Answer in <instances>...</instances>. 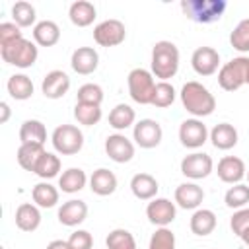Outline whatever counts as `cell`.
Returning a JSON list of instances; mask_svg holds the SVG:
<instances>
[{
    "label": "cell",
    "instance_id": "obj_40",
    "mask_svg": "<svg viewBox=\"0 0 249 249\" xmlns=\"http://www.w3.org/2000/svg\"><path fill=\"white\" fill-rule=\"evenodd\" d=\"M76 101L78 103H91V105H101L103 101V89L97 84H84L78 88L76 93Z\"/></svg>",
    "mask_w": 249,
    "mask_h": 249
},
{
    "label": "cell",
    "instance_id": "obj_41",
    "mask_svg": "<svg viewBox=\"0 0 249 249\" xmlns=\"http://www.w3.org/2000/svg\"><path fill=\"white\" fill-rule=\"evenodd\" d=\"M148 249H175V233L169 228H158L150 237Z\"/></svg>",
    "mask_w": 249,
    "mask_h": 249
},
{
    "label": "cell",
    "instance_id": "obj_21",
    "mask_svg": "<svg viewBox=\"0 0 249 249\" xmlns=\"http://www.w3.org/2000/svg\"><path fill=\"white\" fill-rule=\"evenodd\" d=\"M158 189H160V185H158L156 177L150 175V173H136L130 179V191H132V195L138 200H152V198H156Z\"/></svg>",
    "mask_w": 249,
    "mask_h": 249
},
{
    "label": "cell",
    "instance_id": "obj_15",
    "mask_svg": "<svg viewBox=\"0 0 249 249\" xmlns=\"http://www.w3.org/2000/svg\"><path fill=\"white\" fill-rule=\"evenodd\" d=\"M70 89V78L62 70H51L41 82V91L47 99H60Z\"/></svg>",
    "mask_w": 249,
    "mask_h": 249
},
{
    "label": "cell",
    "instance_id": "obj_3",
    "mask_svg": "<svg viewBox=\"0 0 249 249\" xmlns=\"http://www.w3.org/2000/svg\"><path fill=\"white\" fill-rule=\"evenodd\" d=\"M0 56L6 64H12L16 68H29L37 62L39 49L33 41L21 37L18 41H12V43L0 47Z\"/></svg>",
    "mask_w": 249,
    "mask_h": 249
},
{
    "label": "cell",
    "instance_id": "obj_8",
    "mask_svg": "<svg viewBox=\"0 0 249 249\" xmlns=\"http://www.w3.org/2000/svg\"><path fill=\"white\" fill-rule=\"evenodd\" d=\"M126 39V27L121 19H105L93 27V41L99 47H117Z\"/></svg>",
    "mask_w": 249,
    "mask_h": 249
},
{
    "label": "cell",
    "instance_id": "obj_28",
    "mask_svg": "<svg viewBox=\"0 0 249 249\" xmlns=\"http://www.w3.org/2000/svg\"><path fill=\"white\" fill-rule=\"evenodd\" d=\"M88 183V177H86V171L80 169V167H68L66 171H62V175L58 177V187L62 193H68V195H74L78 191H82Z\"/></svg>",
    "mask_w": 249,
    "mask_h": 249
},
{
    "label": "cell",
    "instance_id": "obj_33",
    "mask_svg": "<svg viewBox=\"0 0 249 249\" xmlns=\"http://www.w3.org/2000/svg\"><path fill=\"white\" fill-rule=\"evenodd\" d=\"M101 105H91V103H78L74 105V119L84 124V126H93L101 121Z\"/></svg>",
    "mask_w": 249,
    "mask_h": 249
},
{
    "label": "cell",
    "instance_id": "obj_42",
    "mask_svg": "<svg viewBox=\"0 0 249 249\" xmlns=\"http://www.w3.org/2000/svg\"><path fill=\"white\" fill-rule=\"evenodd\" d=\"M230 228L231 231L239 237L245 230H249V208H239L233 212L231 220H230Z\"/></svg>",
    "mask_w": 249,
    "mask_h": 249
},
{
    "label": "cell",
    "instance_id": "obj_36",
    "mask_svg": "<svg viewBox=\"0 0 249 249\" xmlns=\"http://www.w3.org/2000/svg\"><path fill=\"white\" fill-rule=\"evenodd\" d=\"M224 202L228 208H245V204L249 202V185H243V183H237L233 187H230L224 195Z\"/></svg>",
    "mask_w": 249,
    "mask_h": 249
},
{
    "label": "cell",
    "instance_id": "obj_17",
    "mask_svg": "<svg viewBox=\"0 0 249 249\" xmlns=\"http://www.w3.org/2000/svg\"><path fill=\"white\" fill-rule=\"evenodd\" d=\"M70 66L76 74H82V76H88V74H93L99 66V54L93 47H78L74 53H72V58H70Z\"/></svg>",
    "mask_w": 249,
    "mask_h": 249
},
{
    "label": "cell",
    "instance_id": "obj_4",
    "mask_svg": "<svg viewBox=\"0 0 249 249\" xmlns=\"http://www.w3.org/2000/svg\"><path fill=\"white\" fill-rule=\"evenodd\" d=\"M224 0H183L181 10L183 14L196 21V23H214L218 21L226 12Z\"/></svg>",
    "mask_w": 249,
    "mask_h": 249
},
{
    "label": "cell",
    "instance_id": "obj_35",
    "mask_svg": "<svg viewBox=\"0 0 249 249\" xmlns=\"http://www.w3.org/2000/svg\"><path fill=\"white\" fill-rule=\"evenodd\" d=\"M58 171H60V158L53 152H45L33 173L41 179H53L58 175Z\"/></svg>",
    "mask_w": 249,
    "mask_h": 249
},
{
    "label": "cell",
    "instance_id": "obj_46",
    "mask_svg": "<svg viewBox=\"0 0 249 249\" xmlns=\"http://www.w3.org/2000/svg\"><path fill=\"white\" fill-rule=\"evenodd\" d=\"M47 249H70V245H68V241H62V239H53V241L47 245Z\"/></svg>",
    "mask_w": 249,
    "mask_h": 249
},
{
    "label": "cell",
    "instance_id": "obj_44",
    "mask_svg": "<svg viewBox=\"0 0 249 249\" xmlns=\"http://www.w3.org/2000/svg\"><path fill=\"white\" fill-rule=\"evenodd\" d=\"M21 37H23V35H21L19 27H18L14 21H4V23H0V47L8 45V43H12V41H18V39H21Z\"/></svg>",
    "mask_w": 249,
    "mask_h": 249
},
{
    "label": "cell",
    "instance_id": "obj_37",
    "mask_svg": "<svg viewBox=\"0 0 249 249\" xmlns=\"http://www.w3.org/2000/svg\"><path fill=\"white\" fill-rule=\"evenodd\" d=\"M105 245H107V249H136L134 235L123 228L109 231V235L105 237Z\"/></svg>",
    "mask_w": 249,
    "mask_h": 249
},
{
    "label": "cell",
    "instance_id": "obj_26",
    "mask_svg": "<svg viewBox=\"0 0 249 249\" xmlns=\"http://www.w3.org/2000/svg\"><path fill=\"white\" fill-rule=\"evenodd\" d=\"M189 226H191V231L195 235L204 237V235H208L216 230V214L208 208H196L191 216Z\"/></svg>",
    "mask_w": 249,
    "mask_h": 249
},
{
    "label": "cell",
    "instance_id": "obj_32",
    "mask_svg": "<svg viewBox=\"0 0 249 249\" xmlns=\"http://www.w3.org/2000/svg\"><path fill=\"white\" fill-rule=\"evenodd\" d=\"M134 119H136V113L130 105L126 103H119L111 109L109 113V124L115 128V130H124L128 126L134 124Z\"/></svg>",
    "mask_w": 249,
    "mask_h": 249
},
{
    "label": "cell",
    "instance_id": "obj_31",
    "mask_svg": "<svg viewBox=\"0 0 249 249\" xmlns=\"http://www.w3.org/2000/svg\"><path fill=\"white\" fill-rule=\"evenodd\" d=\"M31 198L39 208H53L58 202V189L47 181H41L31 189Z\"/></svg>",
    "mask_w": 249,
    "mask_h": 249
},
{
    "label": "cell",
    "instance_id": "obj_47",
    "mask_svg": "<svg viewBox=\"0 0 249 249\" xmlns=\"http://www.w3.org/2000/svg\"><path fill=\"white\" fill-rule=\"evenodd\" d=\"M245 177H247V181H249V169H247V173H245Z\"/></svg>",
    "mask_w": 249,
    "mask_h": 249
},
{
    "label": "cell",
    "instance_id": "obj_24",
    "mask_svg": "<svg viewBox=\"0 0 249 249\" xmlns=\"http://www.w3.org/2000/svg\"><path fill=\"white\" fill-rule=\"evenodd\" d=\"M33 41L39 47H54L60 41V27L53 19L37 21L33 27Z\"/></svg>",
    "mask_w": 249,
    "mask_h": 249
},
{
    "label": "cell",
    "instance_id": "obj_18",
    "mask_svg": "<svg viewBox=\"0 0 249 249\" xmlns=\"http://www.w3.org/2000/svg\"><path fill=\"white\" fill-rule=\"evenodd\" d=\"M86 216H88V204L80 198H70L62 202V206L58 208V222L68 228L80 226L86 220Z\"/></svg>",
    "mask_w": 249,
    "mask_h": 249
},
{
    "label": "cell",
    "instance_id": "obj_29",
    "mask_svg": "<svg viewBox=\"0 0 249 249\" xmlns=\"http://www.w3.org/2000/svg\"><path fill=\"white\" fill-rule=\"evenodd\" d=\"M19 140L21 144H45L47 140V128L37 119H27L19 126Z\"/></svg>",
    "mask_w": 249,
    "mask_h": 249
},
{
    "label": "cell",
    "instance_id": "obj_30",
    "mask_svg": "<svg viewBox=\"0 0 249 249\" xmlns=\"http://www.w3.org/2000/svg\"><path fill=\"white\" fill-rule=\"evenodd\" d=\"M6 88H8L10 97H14L16 101H25L33 95V82L25 74H12L8 78Z\"/></svg>",
    "mask_w": 249,
    "mask_h": 249
},
{
    "label": "cell",
    "instance_id": "obj_1",
    "mask_svg": "<svg viewBox=\"0 0 249 249\" xmlns=\"http://www.w3.org/2000/svg\"><path fill=\"white\" fill-rule=\"evenodd\" d=\"M181 103L187 109V113H191L195 119H202L214 113L216 109V99L210 93V89L206 86H202L200 82H187L181 88Z\"/></svg>",
    "mask_w": 249,
    "mask_h": 249
},
{
    "label": "cell",
    "instance_id": "obj_23",
    "mask_svg": "<svg viewBox=\"0 0 249 249\" xmlns=\"http://www.w3.org/2000/svg\"><path fill=\"white\" fill-rule=\"evenodd\" d=\"M16 226L21 231H35L41 226V212L37 204L23 202L16 208Z\"/></svg>",
    "mask_w": 249,
    "mask_h": 249
},
{
    "label": "cell",
    "instance_id": "obj_7",
    "mask_svg": "<svg viewBox=\"0 0 249 249\" xmlns=\"http://www.w3.org/2000/svg\"><path fill=\"white\" fill-rule=\"evenodd\" d=\"M249 74V56H237L220 66L218 70V84L226 91H235L243 84H247Z\"/></svg>",
    "mask_w": 249,
    "mask_h": 249
},
{
    "label": "cell",
    "instance_id": "obj_34",
    "mask_svg": "<svg viewBox=\"0 0 249 249\" xmlns=\"http://www.w3.org/2000/svg\"><path fill=\"white\" fill-rule=\"evenodd\" d=\"M12 18H14V23L18 27H31L37 19V12H35V6L25 2V0H19L12 6Z\"/></svg>",
    "mask_w": 249,
    "mask_h": 249
},
{
    "label": "cell",
    "instance_id": "obj_38",
    "mask_svg": "<svg viewBox=\"0 0 249 249\" xmlns=\"http://www.w3.org/2000/svg\"><path fill=\"white\" fill-rule=\"evenodd\" d=\"M230 45L239 53H249V18L241 19L233 27V31L230 35Z\"/></svg>",
    "mask_w": 249,
    "mask_h": 249
},
{
    "label": "cell",
    "instance_id": "obj_9",
    "mask_svg": "<svg viewBox=\"0 0 249 249\" xmlns=\"http://www.w3.org/2000/svg\"><path fill=\"white\" fill-rule=\"evenodd\" d=\"M161 138H163L161 124L154 119H140L132 128V140L144 150L160 146Z\"/></svg>",
    "mask_w": 249,
    "mask_h": 249
},
{
    "label": "cell",
    "instance_id": "obj_43",
    "mask_svg": "<svg viewBox=\"0 0 249 249\" xmlns=\"http://www.w3.org/2000/svg\"><path fill=\"white\" fill-rule=\"evenodd\" d=\"M68 245H70V249H91L93 247V237L86 230H76L74 233H70Z\"/></svg>",
    "mask_w": 249,
    "mask_h": 249
},
{
    "label": "cell",
    "instance_id": "obj_19",
    "mask_svg": "<svg viewBox=\"0 0 249 249\" xmlns=\"http://www.w3.org/2000/svg\"><path fill=\"white\" fill-rule=\"evenodd\" d=\"M204 200V191L196 183H181L175 189V202L185 210H196Z\"/></svg>",
    "mask_w": 249,
    "mask_h": 249
},
{
    "label": "cell",
    "instance_id": "obj_48",
    "mask_svg": "<svg viewBox=\"0 0 249 249\" xmlns=\"http://www.w3.org/2000/svg\"><path fill=\"white\" fill-rule=\"evenodd\" d=\"M247 86H249V74H247Z\"/></svg>",
    "mask_w": 249,
    "mask_h": 249
},
{
    "label": "cell",
    "instance_id": "obj_39",
    "mask_svg": "<svg viewBox=\"0 0 249 249\" xmlns=\"http://www.w3.org/2000/svg\"><path fill=\"white\" fill-rule=\"evenodd\" d=\"M175 101V88L169 82H158L152 97V105L158 109H165Z\"/></svg>",
    "mask_w": 249,
    "mask_h": 249
},
{
    "label": "cell",
    "instance_id": "obj_2",
    "mask_svg": "<svg viewBox=\"0 0 249 249\" xmlns=\"http://www.w3.org/2000/svg\"><path fill=\"white\" fill-rule=\"evenodd\" d=\"M179 70V49L171 41H158L152 49V74L161 82L173 78Z\"/></svg>",
    "mask_w": 249,
    "mask_h": 249
},
{
    "label": "cell",
    "instance_id": "obj_27",
    "mask_svg": "<svg viewBox=\"0 0 249 249\" xmlns=\"http://www.w3.org/2000/svg\"><path fill=\"white\" fill-rule=\"evenodd\" d=\"M45 152H47V150H45L43 144H21V146L18 148L16 158H18L19 167H23L25 171H31V173H33L35 167H37V163H39V160L43 158Z\"/></svg>",
    "mask_w": 249,
    "mask_h": 249
},
{
    "label": "cell",
    "instance_id": "obj_12",
    "mask_svg": "<svg viewBox=\"0 0 249 249\" xmlns=\"http://www.w3.org/2000/svg\"><path fill=\"white\" fill-rule=\"evenodd\" d=\"M105 154L115 163H126L134 158V144L124 134L115 132L105 138Z\"/></svg>",
    "mask_w": 249,
    "mask_h": 249
},
{
    "label": "cell",
    "instance_id": "obj_6",
    "mask_svg": "<svg viewBox=\"0 0 249 249\" xmlns=\"http://www.w3.org/2000/svg\"><path fill=\"white\" fill-rule=\"evenodd\" d=\"M51 142L56 154L74 156L84 148V132L76 124H58L51 134Z\"/></svg>",
    "mask_w": 249,
    "mask_h": 249
},
{
    "label": "cell",
    "instance_id": "obj_11",
    "mask_svg": "<svg viewBox=\"0 0 249 249\" xmlns=\"http://www.w3.org/2000/svg\"><path fill=\"white\" fill-rule=\"evenodd\" d=\"M212 169H214V161L204 152H193L181 160V173L193 181L208 177L212 173Z\"/></svg>",
    "mask_w": 249,
    "mask_h": 249
},
{
    "label": "cell",
    "instance_id": "obj_13",
    "mask_svg": "<svg viewBox=\"0 0 249 249\" xmlns=\"http://www.w3.org/2000/svg\"><path fill=\"white\" fill-rule=\"evenodd\" d=\"M175 214H177V208H175V202H171L169 198H152L146 206V216L148 220L158 226V228H167L173 220H175Z\"/></svg>",
    "mask_w": 249,
    "mask_h": 249
},
{
    "label": "cell",
    "instance_id": "obj_25",
    "mask_svg": "<svg viewBox=\"0 0 249 249\" xmlns=\"http://www.w3.org/2000/svg\"><path fill=\"white\" fill-rule=\"evenodd\" d=\"M208 138L216 150H231L237 144V130L230 123H220L210 130Z\"/></svg>",
    "mask_w": 249,
    "mask_h": 249
},
{
    "label": "cell",
    "instance_id": "obj_5",
    "mask_svg": "<svg viewBox=\"0 0 249 249\" xmlns=\"http://www.w3.org/2000/svg\"><path fill=\"white\" fill-rule=\"evenodd\" d=\"M126 84H128V93H130L132 101H136L140 105H152L156 82H154V74L150 70H146V68H132L128 72Z\"/></svg>",
    "mask_w": 249,
    "mask_h": 249
},
{
    "label": "cell",
    "instance_id": "obj_16",
    "mask_svg": "<svg viewBox=\"0 0 249 249\" xmlns=\"http://www.w3.org/2000/svg\"><path fill=\"white\" fill-rule=\"evenodd\" d=\"M216 173H218L220 181L230 183V185H237V183H241V179L245 177L247 167H245V163H243L241 158H237V156H224V158L218 161Z\"/></svg>",
    "mask_w": 249,
    "mask_h": 249
},
{
    "label": "cell",
    "instance_id": "obj_14",
    "mask_svg": "<svg viewBox=\"0 0 249 249\" xmlns=\"http://www.w3.org/2000/svg\"><path fill=\"white\" fill-rule=\"evenodd\" d=\"M191 66L198 76H212L220 68V54L212 47H198L191 56Z\"/></svg>",
    "mask_w": 249,
    "mask_h": 249
},
{
    "label": "cell",
    "instance_id": "obj_10",
    "mask_svg": "<svg viewBox=\"0 0 249 249\" xmlns=\"http://www.w3.org/2000/svg\"><path fill=\"white\" fill-rule=\"evenodd\" d=\"M210 132L206 128V124L200 121V119H185L181 124H179V140L185 148H191V150H196L200 148L206 140H208Z\"/></svg>",
    "mask_w": 249,
    "mask_h": 249
},
{
    "label": "cell",
    "instance_id": "obj_20",
    "mask_svg": "<svg viewBox=\"0 0 249 249\" xmlns=\"http://www.w3.org/2000/svg\"><path fill=\"white\" fill-rule=\"evenodd\" d=\"M89 189L97 196H109L117 191V175L107 167H99L89 177Z\"/></svg>",
    "mask_w": 249,
    "mask_h": 249
},
{
    "label": "cell",
    "instance_id": "obj_45",
    "mask_svg": "<svg viewBox=\"0 0 249 249\" xmlns=\"http://www.w3.org/2000/svg\"><path fill=\"white\" fill-rule=\"evenodd\" d=\"M0 111H2V115H0V123L4 124V123H8V119H10V105H8L6 101H2V103H0Z\"/></svg>",
    "mask_w": 249,
    "mask_h": 249
},
{
    "label": "cell",
    "instance_id": "obj_22",
    "mask_svg": "<svg viewBox=\"0 0 249 249\" xmlns=\"http://www.w3.org/2000/svg\"><path fill=\"white\" fill-rule=\"evenodd\" d=\"M68 18L76 27H88L97 18V10L88 0H76L68 8Z\"/></svg>",
    "mask_w": 249,
    "mask_h": 249
}]
</instances>
